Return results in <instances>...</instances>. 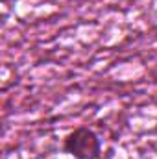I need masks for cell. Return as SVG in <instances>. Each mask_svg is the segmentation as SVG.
Instances as JSON below:
<instances>
[{"label": "cell", "mask_w": 157, "mask_h": 159, "mask_svg": "<svg viewBox=\"0 0 157 159\" xmlns=\"http://www.w3.org/2000/svg\"><path fill=\"white\" fill-rule=\"evenodd\" d=\"M63 152L72 156L74 159H98L102 152V144L92 129L79 126L65 137Z\"/></svg>", "instance_id": "obj_1"}]
</instances>
